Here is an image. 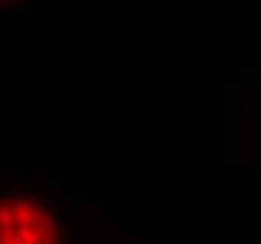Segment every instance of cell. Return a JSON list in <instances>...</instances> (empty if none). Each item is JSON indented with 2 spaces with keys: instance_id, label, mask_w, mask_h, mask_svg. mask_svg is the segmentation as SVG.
<instances>
[{
  "instance_id": "1",
  "label": "cell",
  "mask_w": 261,
  "mask_h": 244,
  "mask_svg": "<svg viewBox=\"0 0 261 244\" xmlns=\"http://www.w3.org/2000/svg\"><path fill=\"white\" fill-rule=\"evenodd\" d=\"M2 244H62L60 227L47 207L29 199H8L2 208Z\"/></svg>"
}]
</instances>
